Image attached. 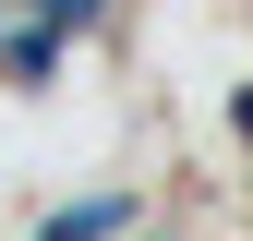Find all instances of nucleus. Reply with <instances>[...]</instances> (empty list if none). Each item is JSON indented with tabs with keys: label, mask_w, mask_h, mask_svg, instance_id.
<instances>
[{
	"label": "nucleus",
	"mask_w": 253,
	"mask_h": 241,
	"mask_svg": "<svg viewBox=\"0 0 253 241\" xmlns=\"http://www.w3.org/2000/svg\"><path fill=\"white\" fill-rule=\"evenodd\" d=\"M109 229H121V205H60L37 241H109Z\"/></svg>",
	"instance_id": "nucleus-1"
}]
</instances>
